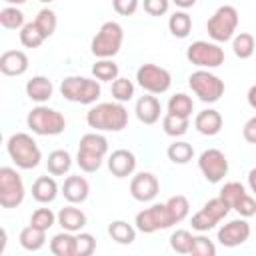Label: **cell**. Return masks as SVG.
Wrapping results in <instances>:
<instances>
[{
	"instance_id": "cell-8",
	"label": "cell",
	"mask_w": 256,
	"mask_h": 256,
	"mask_svg": "<svg viewBox=\"0 0 256 256\" xmlns=\"http://www.w3.org/2000/svg\"><path fill=\"white\" fill-rule=\"evenodd\" d=\"M188 86L206 104L218 102L224 94V88H226L224 80H220L216 74H212L210 70H204V68H198L196 72H192L188 76Z\"/></svg>"
},
{
	"instance_id": "cell-22",
	"label": "cell",
	"mask_w": 256,
	"mask_h": 256,
	"mask_svg": "<svg viewBox=\"0 0 256 256\" xmlns=\"http://www.w3.org/2000/svg\"><path fill=\"white\" fill-rule=\"evenodd\" d=\"M58 196V184L52 176H38L32 184V198L40 204H50Z\"/></svg>"
},
{
	"instance_id": "cell-4",
	"label": "cell",
	"mask_w": 256,
	"mask_h": 256,
	"mask_svg": "<svg viewBox=\"0 0 256 256\" xmlns=\"http://www.w3.org/2000/svg\"><path fill=\"white\" fill-rule=\"evenodd\" d=\"M100 80L86 76H66L60 82V94L74 104H94L100 98Z\"/></svg>"
},
{
	"instance_id": "cell-12",
	"label": "cell",
	"mask_w": 256,
	"mask_h": 256,
	"mask_svg": "<svg viewBox=\"0 0 256 256\" xmlns=\"http://www.w3.org/2000/svg\"><path fill=\"white\" fill-rule=\"evenodd\" d=\"M136 80L148 94H164L172 86V74L158 64H142L136 70Z\"/></svg>"
},
{
	"instance_id": "cell-29",
	"label": "cell",
	"mask_w": 256,
	"mask_h": 256,
	"mask_svg": "<svg viewBox=\"0 0 256 256\" xmlns=\"http://www.w3.org/2000/svg\"><path fill=\"white\" fill-rule=\"evenodd\" d=\"M232 50L240 60H248L256 50V40L248 32H238L232 38Z\"/></svg>"
},
{
	"instance_id": "cell-35",
	"label": "cell",
	"mask_w": 256,
	"mask_h": 256,
	"mask_svg": "<svg viewBox=\"0 0 256 256\" xmlns=\"http://www.w3.org/2000/svg\"><path fill=\"white\" fill-rule=\"evenodd\" d=\"M46 40V36L40 32V28L36 26V22H26L20 28V42L26 48H38L42 42Z\"/></svg>"
},
{
	"instance_id": "cell-43",
	"label": "cell",
	"mask_w": 256,
	"mask_h": 256,
	"mask_svg": "<svg viewBox=\"0 0 256 256\" xmlns=\"http://www.w3.org/2000/svg\"><path fill=\"white\" fill-rule=\"evenodd\" d=\"M96 250V238L88 232L76 234V256H90Z\"/></svg>"
},
{
	"instance_id": "cell-6",
	"label": "cell",
	"mask_w": 256,
	"mask_h": 256,
	"mask_svg": "<svg viewBox=\"0 0 256 256\" xmlns=\"http://www.w3.org/2000/svg\"><path fill=\"white\" fill-rule=\"evenodd\" d=\"M122 42H124V28L118 22L108 20L100 26L96 36L92 38L90 50L96 58H112L120 52Z\"/></svg>"
},
{
	"instance_id": "cell-3",
	"label": "cell",
	"mask_w": 256,
	"mask_h": 256,
	"mask_svg": "<svg viewBox=\"0 0 256 256\" xmlns=\"http://www.w3.org/2000/svg\"><path fill=\"white\" fill-rule=\"evenodd\" d=\"M6 150H8V156L12 158V162L22 170H32L42 160V152H40L36 140L26 132L12 134L6 142Z\"/></svg>"
},
{
	"instance_id": "cell-7",
	"label": "cell",
	"mask_w": 256,
	"mask_h": 256,
	"mask_svg": "<svg viewBox=\"0 0 256 256\" xmlns=\"http://www.w3.org/2000/svg\"><path fill=\"white\" fill-rule=\"evenodd\" d=\"M238 22H240L238 10L234 6H230V4H224V6L216 8V12L208 18V22H206L208 36L214 42H228V40L234 38Z\"/></svg>"
},
{
	"instance_id": "cell-1",
	"label": "cell",
	"mask_w": 256,
	"mask_h": 256,
	"mask_svg": "<svg viewBox=\"0 0 256 256\" xmlns=\"http://www.w3.org/2000/svg\"><path fill=\"white\" fill-rule=\"evenodd\" d=\"M86 122L96 132H120L128 126V110L122 102H100L86 112Z\"/></svg>"
},
{
	"instance_id": "cell-31",
	"label": "cell",
	"mask_w": 256,
	"mask_h": 256,
	"mask_svg": "<svg viewBox=\"0 0 256 256\" xmlns=\"http://www.w3.org/2000/svg\"><path fill=\"white\" fill-rule=\"evenodd\" d=\"M168 112L170 114H176V116H182V118H190L192 112H194V102L188 94L184 92H178L174 96H170L168 100Z\"/></svg>"
},
{
	"instance_id": "cell-2",
	"label": "cell",
	"mask_w": 256,
	"mask_h": 256,
	"mask_svg": "<svg viewBox=\"0 0 256 256\" xmlns=\"http://www.w3.org/2000/svg\"><path fill=\"white\" fill-rule=\"evenodd\" d=\"M108 154V140L106 136L98 132H88L80 138L78 142V154H76V164L80 170L92 174L102 166L104 156Z\"/></svg>"
},
{
	"instance_id": "cell-45",
	"label": "cell",
	"mask_w": 256,
	"mask_h": 256,
	"mask_svg": "<svg viewBox=\"0 0 256 256\" xmlns=\"http://www.w3.org/2000/svg\"><path fill=\"white\" fill-rule=\"evenodd\" d=\"M190 224H192V228H194L196 232H208V230H212L218 222H216L206 210H198V212L192 216Z\"/></svg>"
},
{
	"instance_id": "cell-24",
	"label": "cell",
	"mask_w": 256,
	"mask_h": 256,
	"mask_svg": "<svg viewBox=\"0 0 256 256\" xmlns=\"http://www.w3.org/2000/svg\"><path fill=\"white\" fill-rule=\"evenodd\" d=\"M50 252L54 256H76V236L74 232L62 230L52 236L50 240Z\"/></svg>"
},
{
	"instance_id": "cell-54",
	"label": "cell",
	"mask_w": 256,
	"mask_h": 256,
	"mask_svg": "<svg viewBox=\"0 0 256 256\" xmlns=\"http://www.w3.org/2000/svg\"><path fill=\"white\" fill-rule=\"evenodd\" d=\"M42 4H50V2H54V0H40Z\"/></svg>"
},
{
	"instance_id": "cell-19",
	"label": "cell",
	"mask_w": 256,
	"mask_h": 256,
	"mask_svg": "<svg viewBox=\"0 0 256 256\" xmlns=\"http://www.w3.org/2000/svg\"><path fill=\"white\" fill-rule=\"evenodd\" d=\"M222 114L214 108H206L202 112L196 114L194 118V128L202 134V136H216L222 130Z\"/></svg>"
},
{
	"instance_id": "cell-47",
	"label": "cell",
	"mask_w": 256,
	"mask_h": 256,
	"mask_svg": "<svg viewBox=\"0 0 256 256\" xmlns=\"http://www.w3.org/2000/svg\"><path fill=\"white\" fill-rule=\"evenodd\" d=\"M144 12L150 16H164L170 8V0H144Z\"/></svg>"
},
{
	"instance_id": "cell-40",
	"label": "cell",
	"mask_w": 256,
	"mask_h": 256,
	"mask_svg": "<svg viewBox=\"0 0 256 256\" xmlns=\"http://www.w3.org/2000/svg\"><path fill=\"white\" fill-rule=\"evenodd\" d=\"M56 220H58V214H54L50 208H38L30 216V224L36 226V228H40V230H46V232L54 226Z\"/></svg>"
},
{
	"instance_id": "cell-53",
	"label": "cell",
	"mask_w": 256,
	"mask_h": 256,
	"mask_svg": "<svg viewBox=\"0 0 256 256\" xmlns=\"http://www.w3.org/2000/svg\"><path fill=\"white\" fill-rule=\"evenodd\" d=\"M4 2H8L10 6H20V4H24L26 0H4Z\"/></svg>"
},
{
	"instance_id": "cell-25",
	"label": "cell",
	"mask_w": 256,
	"mask_h": 256,
	"mask_svg": "<svg viewBox=\"0 0 256 256\" xmlns=\"http://www.w3.org/2000/svg\"><path fill=\"white\" fill-rule=\"evenodd\" d=\"M18 240H20V246H22L24 250H28V252H38V250L46 244V230H40V228L28 224L26 228H22Z\"/></svg>"
},
{
	"instance_id": "cell-23",
	"label": "cell",
	"mask_w": 256,
	"mask_h": 256,
	"mask_svg": "<svg viewBox=\"0 0 256 256\" xmlns=\"http://www.w3.org/2000/svg\"><path fill=\"white\" fill-rule=\"evenodd\" d=\"M58 224L62 226V230L80 232L86 226V214L80 208H76L74 204H68V206L60 208V212H58Z\"/></svg>"
},
{
	"instance_id": "cell-17",
	"label": "cell",
	"mask_w": 256,
	"mask_h": 256,
	"mask_svg": "<svg viewBox=\"0 0 256 256\" xmlns=\"http://www.w3.org/2000/svg\"><path fill=\"white\" fill-rule=\"evenodd\" d=\"M136 118L142 122V124H156L160 120V112H162V106H160V100L154 96V94H146V96H140L136 100Z\"/></svg>"
},
{
	"instance_id": "cell-16",
	"label": "cell",
	"mask_w": 256,
	"mask_h": 256,
	"mask_svg": "<svg viewBox=\"0 0 256 256\" xmlns=\"http://www.w3.org/2000/svg\"><path fill=\"white\" fill-rule=\"evenodd\" d=\"M108 170L112 172V176L116 178H126L132 176L136 170V156L134 152L126 150V148H118L108 156Z\"/></svg>"
},
{
	"instance_id": "cell-48",
	"label": "cell",
	"mask_w": 256,
	"mask_h": 256,
	"mask_svg": "<svg viewBox=\"0 0 256 256\" xmlns=\"http://www.w3.org/2000/svg\"><path fill=\"white\" fill-rule=\"evenodd\" d=\"M140 6V0H112V8L120 16H132Z\"/></svg>"
},
{
	"instance_id": "cell-37",
	"label": "cell",
	"mask_w": 256,
	"mask_h": 256,
	"mask_svg": "<svg viewBox=\"0 0 256 256\" xmlns=\"http://www.w3.org/2000/svg\"><path fill=\"white\" fill-rule=\"evenodd\" d=\"M110 92H112V98L116 100V102H128V100H132V96H134V84H132V80H128V78H122V76H118L114 82H112V88H110Z\"/></svg>"
},
{
	"instance_id": "cell-44",
	"label": "cell",
	"mask_w": 256,
	"mask_h": 256,
	"mask_svg": "<svg viewBox=\"0 0 256 256\" xmlns=\"http://www.w3.org/2000/svg\"><path fill=\"white\" fill-rule=\"evenodd\" d=\"M190 254L192 256H214L216 246H214L212 240H208L204 234H200V236H194V244H192Z\"/></svg>"
},
{
	"instance_id": "cell-21",
	"label": "cell",
	"mask_w": 256,
	"mask_h": 256,
	"mask_svg": "<svg viewBox=\"0 0 256 256\" xmlns=\"http://www.w3.org/2000/svg\"><path fill=\"white\" fill-rule=\"evenodd\" d=\"M52 92H54V86L46 76H32L26 82V96L38 104L48 102L52 98Z\"/></svg>"
},
{
	"instance_id": "cell-52",
	"label": "cell",
	"mask_w": 256,
	"mask_h": 256,
	"mask_svg": "<svg viewBox=\"0 0 256 256\" xmlns=\"http://www.w3.org/2000/svg\"><path fill=\"white\" fill-rule=\"evenodd\" d=\"M248 186H250V190L256 194V168H252V170L248 172Z\"/></svg>"
},
{
	"instance_id": "cell-18",
	"label": "cell",
	"mask_w": 256,
	"mask_h": 256,
	"mask_svg": "<svg viewBox=\"0 0 256 256\" xmlns=\"http://www.w3.org/2000/svg\"><path fill=\"white\" fill-rule=\"evenodd\" d=\"M0 70L6 76H22L28 70V56L22 50H6L0 56Z\"/></svg>"
},
{
	"instance_id": "cell-11",
	"label": "cell",
	"mask_w": 256,
	"mask_h": 256,
	"mask_svg": "<svg viewBox=\"0 0 256 256\" xmlns=\"http://www.w3.org/2000/svg\"><path fill=\"white\" fill-rule=\"evenodd\" d=\"M134 224H136V230H140L144 234H154L158 230H166V228L174 226L176 222L164 202V204H152L150 208L140 210L134 218Z\"/></svg>"
},
{
	"instance_id": "cell-10",
	"label": "cell",
	"mask_w": 256,
	"mask_h": 256,
	"mask_svg": "<svg viewBox=\"0 0 256 256\" xmlns=\"http://www.w3.org/2000/svg\"><path fill=\"white\" fill-rule=\"evenodd\" d=\"M24 196H26V188L20 174L10 166H2L0 168V206L16 208L24 202Z\"/></svg>"
},
{
	"instance_id": "cell-5",
	"label": "cell",
	"mask_w": 256,
	"mask_h": 256,
	"mask_svg": "<svg viewBox=\"0 0 256 256\" xmlns=\"http://www.w3.org/2000/svg\"><path fill=\"white\" fill-rule=\"evenodd\" d=\"M26 124L38 136H58L66 128V118L58 110L40 104L28 112Z\"/></svg>"
},
{
	"instance_id": "cell-46",
	"label": "cell",
	"mask_w": 256,
	"mask_h": 256,
	"mask_svg": "<svg viewBox=\"0 0 256 256\" xmlns=\"http://www.w3.org/2000/svg\"><path fill=\"white\" fill-rule=\"evenodd\" d=\"M232 210H236L242 218H250V216H254L256 214V200L246 192L236 204H234V208Z\"/></svg>"
},
{
	"instance_id": "cell-51",
	"label": "cell",
	"mask_w": 256,
	"mask_h": 256,
	"mask_svg": "<svg viewBox=\"0 0 256 256\" xmlns=\"http://www.w3.org/2000/svg\"><path fill=\"white\" fill-rule=\"evenodd\" d=\"M172 2H174V4L178 6V8L186 10V8H192V6H194V4L198 2V0H172Z\"/></svg>"
},
{
	"instance_id": "cell-20",
	"label": "cell",
	"mask_w": 256,
	"mask_h": 256,
	"mask_svg": "<svg viewBox=\"0 0 256 256\" xmlns=\"http://www.w3.org/2000/svg\"><path fill=\"white\" fill-rule=\"evenodd\" d=\"M62 194L70 204H82L90 194V184L84 176H68L62 184Z\"/></svg>"
},
{
	"instance_id": "cell-14",
	"label": "cell",
	"mask_w": 256,
	"mask_h": 256,
	"mask_svg": "<svg viewBox=\"0 0 256 256\" xmlns=\"http://www.w3.org/2000/svg\"><path fill=\"white\" fill-rule=\"evenodd\" d=\"M160 192V182L152 172H138L130 180V194L138 202H152Z\"/></svg>"
},
{
	"instance_id": "cell-39",
	"label": "cell",
	"mask_w": 256,
	"mask_h": 256,
	"mask_svg": "<svg viewBox=\"0 0 256 256\" xmlns=\"http://www.w3.org/2000/svg\"><path fill=\"white\" fill-rule=\"evenodd\" d=\"M192 244H194V236L188 230H176L170 236V246L178 254H190Z\"/></svg>"
},
{
	"instance_id": "cell-34",
	"label": "cell",
	"mask_w": 256,
	"mask_h": 256,
	"mask_svg": "<svg viewBox=\"0 0 256 256\" xmlns=\"http://www.w3.org/2000/svg\"><path fill=\"white\" fill-rule=\"evenodd\" d=\"M0 24L6 30H20L26 22H24V12L18 6H4L0 10Z\"/></svg>"
},
{
	"instance_id": "cell-38",
	"label": "cell",
	"mask_w": 256,
	"mask_h": 256,
	"mask_svg": "<svg viewBox=\"0 0 256 256\" xmlns=\"http://www.w3.org/2000/svg\"><path fill=\"white\" fill-rule=\"evenodd\" d=\"M36 26L40 28V32L46 36V38H50L52 34H54V30H56V24H58V20H56V12L54 10H50V8H42L38 14H36Z\"/></svg>"
},
{
	"instance_id": "cell-15",
	"label": "cell",
	"mask_w": 256,
	"mask_h": 256,
	"mask_svg": "<svg viewBox=\"0 0 256 256\" xmlns=\"http://www.w3.org/2000/svg\"><path fill=\"white\" fill-rule=\"evenodd\" d=\"M248 238H250V224H248L244 218L230 220L228 224H224V226L218 230V242H220L222 246H226V248L240 246V244H244Z\"/></svg>"
},
{
	"instance_id": "cell-36",
	"label": "cell",
	"mask_w": 256,
	"mask_h": 256,
	"mask_svg": "<svg viewBox=\"0 0 256 256\" xmlns=\"http://www.w3.org/2000/svg\"><path fill=\"white\" fill-rule=\"evenodd\" d=\"M166 206H168V210H170V214H172V218H174L176 224L182 222V220L188 216V212H190V202H188V198L182 196V194L170 196V198L166 200Z\"/></svg>"
},
{
	"instance_id": "cell-32",
	"label": "cell",
	"mask_w": 256,
	"mask_h": 256,
	"mask_svg": "<svg viewBox=\"0 0 256 256\" xmlns=\"http://www.w3.org/2000/svg\"><path fill=\"white\" fill-rule=\"evenodd\" d=\"M188 126H190V118H182V116H176V114H170V112H166V116L162 118V128L172 138L184 136L188 132Z\"/></svg>"
},
{
	"instance_id": "cell-13",
	"label": "cell",
	"mask_w": 256,
	"mask_h": 256,
	"mask_svg": "<svg viewBox=\"0 0 256 256\" xmlns=\"http://www.w3.org/2000/svg\"><path fill=\"white\" fill-rule=\"evenodd\" d=\"M198 168L210 184H218L228 174V158L218 148H208L198 156Z\"/></svg>"
},
{
	"instance_id": "cell-49",
	"label": "cell",
	"mask_w": 256,
	"mask_h": 256,
	"mask_svg": "<svg viewBox=\"0 0 256 256\" xmlns=\"http://www.w3.org/2000/svg\"><path fill=\"white\" fill-rule=\"evenodd\" d=\"M242 136H244L246 142L256 144V116H252V118L246 120V124L242 128Z\"/></svg>"
},
{
	"instance_id": "cell-27",
	"label": "cell",
	"mask_w": 256,
	"mask_h": 256,
	"mask_svg": "<svg viewBox=\"0 0 256 256\" xmlns=\"http://www.w3.org/2000/svg\"><path fill=\"white\" fill-rule=\"evenodd\" d=\"M108 234L118 244H132L136 240V228L126 220H114L108 226Z\"/></svg>"
},
{
	"instance_id": "cell-33",
	"label": "cell",
	"mask_w": 256,
	"mask_h": 256,
	"mask_svg": "<svg viewBox=\"0 0 256 256\" xmlns=\"http://www.w3.org/2000/svg\"><path fill=\"white\" fill-rule=\"evenodd\" d=\"M166 154H168L170 162H174V164H188V162L194 158V148H192L190 142L176 140V142H172V144L168 146Z\"/></svg>"
},
{
	"instance_id": "cell-41",
	"label": "cell",
	"mask_w": 256,
	"mask_h": 256,
	"mask_svg": "<svg viewBox=\"0 0 256 256\" xmlns=\"http://www.w3.org/2000/svg\"><path fill=\"white\" fill-rule=\"evenodd\" d=\"M246 194V188L240 184V182H226L224 186H222V190H220V198L222 200H226V204L230 206V208H234V204L242 198Z\"/></svg>"
},
{
	"instance_id": "cell-50",
	"label": "cell",
	"mask_w": 256,
	"mask_h": 256,
	"mask_svg": "<svg viewBox=\"0 0 256 256\" xmlns=\"http://www.w3.org/2000/svg\"><path fill=\"white\" fill-rule=\"evenodd\" d=\"M246 98H248V104H250V108H254V110H256V84L248 88V94H246Z\"/></svg>"
},
{
	"instance_id": "cell-42",
	"label": "cell",
	"mask_w": 256,
	"mask_h": 256,
	"mask_svg": "<svg viewBox=\"0 0 256 256\" xmlns=\"http://www.w3.org/2000/svg\"><path fill=\"white\" fill-rule=\"evenodd\" d=\"M202 210H206L216 222H220L222 218H226L228 216V212L232 210L228 204H226V200H222L220 196H216V198H210L204 206H202Z\"/></svg>"
},
{
	"instance_id": "cell-26",
	"label": "cell",
	"mask_w": 256,
	"mask_h": 256,
	"mask_svg": "<svg viewBox=\"0 0 256 256\" xmlns=\"http://www.w3.org/2000/svg\"><path fill=\"white\" fill-rule=\"evenodd\" d=\"M72 166V156L66 150H52L46 160V168L52 176H64Z\"/></svg>"
},
{
	"instance_id": "cell-30",
	"label": "cell",
	"mask_w": 256,
	"mask_h": 256,
	"mask_svg": "<svg viewBox=\"0 0 256 256\" xmlns=\"http://www.w3.org/2000/svg\"><path fill=\"white\" fill-rule=\"evenodd\" d=\"M118 64L112 58H98L96 64L92 66V74L100 82H114L118 78Z\"/></svg>"
},
{
	"instance_id": "cell-9",
	"label": "cell",
	"mask_w": 256,
	"mask_h": 256,
	"mask_svg": "<svg viewBox=\"0 0 256 256\" xmlns=\"http://www.w3.org/2000/svg\"><path fill=\"white\" fill-rule=\"evenodd\" d=\"M186 58L190 64L210 70V68H218L224 64V50L218 46V42L196 40L186 48Z\"/></svg>"
},
{
	"instance_id": "cell-28",
	"label": "cell",
	"mask_w": 256,
	"mask_h": 256,
	"mask_svg": "<svg viewBox=\"0 0 256 256\" xmlns=\"http://www.w3.org/2000/svg\"><path fill=\"white\" fill-rule=\"evenodd\" d=\"M168 30L174 38H186L192 30V18L188 12L178 10L168 18Z\"/></svg>"
}]
</instances>
